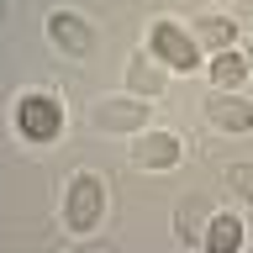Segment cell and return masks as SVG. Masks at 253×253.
<instances>
[{
	"mask_svg": "<svg viewBox=\"0 0 253 253\" xmlns=\"http://www.w3.org/2000/svg\"><path fill=\"white\" fill-rule=\"evenodd\" d=\"M148 47H153L158 63H169V69H195L201 63V47H195V37H190L185 27H174V21H153V32H148Z\"/></svg>",
	"mask_w": 253,
	"mask_h": 253,
	"instance_id": "obj_1",
	"label": "cell"
},
{
	"mask_svg": "<svg viewBox=\"0 0 253 253\" xmlns=\"http://www.w3.org/2000/svg\"><path fill=\"white\" fill-rule=\"evenodd\" d=\"M16 126H21V137H32V142H53L63 132V111H58L53 95H27L21 111H16Z\"/></svg>",
	"mask_w": 253,
	"mask_h": 253,
	"instance_id": "obj_2",
	"label": "cell"
},
{
	"mask_svg": "<svg viewBox=\"0 0 253 253\" xmlns=\"http://www.w3.org/2000/svg\"><path fill=\"white\" fill-rule=\"evenodd\" d=\"M100 211H106V190H100V179L79 174L74 185H69V206H63L69 227H74V232H90L95 221H100Z\"/></svg>",
	"mask_w": 253,
	"mask_h": 253,
	"instance_id": "obj_3",
	"label": "cell"
},
{
	"mask_svg": "<svg viewBox=\"0 0 253 253\" xmlns=\"http://www.w3.org/2000/svg\"><path fill=\"white\" fill-rule=\"evenodd\" d=\"M206 122L221 126V132H253V106L221 90V95H211V100H206Z\"/></svg>",
	"mask_w": 253,
	"mask_h": 253,
	"instance_id": "obj_4",
	"label": "cell"
},
{
	"mask_svg": "<svg viewBox=\"0 0 253 253\" xmlns=\"http://www.w3.org/2000/svg\"><path fill=\"white\" fill-rule=\"evenodd\" d=\"M47 32H53V42H58L63 53H74V58L95 47V27H90V21H79V16H69V11L53 16V21H47Z\"/></svg>",
	"mask_w": 253,
	"mask_h": 253,
	"instance_id": "obj_5",
	"label": "cell"
},
{
	"mask_svg": "<svg viewBox=\"0 0 253 253\" xmlns=\"http://www.w3.org/2000/svg\"><path fill=\"white\" fill-rule=\"evenodd\" d=\"M95 126H106V132L148 126V106L142 100H106V106H95Z\"/></svg>",
	"mask_w": 253,
	"mask_h": 253,
	"instance_id": "obj_6",
	"label": "cell"
},
{
	"mask_svg": "<svg viewBox=\"0 0 253 253\" xmlns=\"http://www.w3.org/2000/svg\"><path fill=\"white\" fill-rule=\"evenodd\" d=\"M137 164L142 169H174V164H179V137H169V132L142 137L137 142Z\"/></svg>",
	"mask_w": 253,
	"mask_h": 253,
	"instance_id": "obj_7",
	"label": "cell"
},
{
	"mask_svg": "<svg viewBox=\"0 0 253 253\" xmlns=\"http://www.w3.org/2000/svg\"><path fill=\"white\" fill-rule=\"evenodd\" d=\"M206 253H237L243 248V221L237 216H211L206 221V232H201Z\"/></svg>",
	"mask_w": 253,
	"mask_h": 253,
	"instance_id": "obj_8",
	"label": "cell"
},
{
	"mask_svg": "<svg viewBox=\"0 0 253 253\" xmlns=\"http://www.w3.org/2000/svg\"><path fill=\"white\" fill-rule=\"evenodd\" d=\"M243 79H248V58H243V53H216V63H211V84L232 90V84H243Z\"/></svg>",
	"mask_w": 253,
	"mask_h": 253,
	"instance_id": "obj_9",
	"label": "cell"
},
{
	"mask_svg": "<svg viewBox=\"0 0 253 253\" xmlns=\"http://www.w3.org/2000/svg\"><path fill=\"white\" fill-rule=\"evenodd\" d=\"M232 37H237V27L227 21V16H206V21H201V42H211V47H227Z\"/></svg>",
	"mask_w": 253,
	"mask_h": 253,
	"instance_id": "obj_10",
	"label": "cell"
},
{
	"mask_svg": "<svg viewBox=\"0 0 253 253\" xmlns=\"http://www.w3.org/2000/svg\"><path fill=\"white\" fill-rule=\"evenodd\" d=\"M227 185H232L243 201H253V164H232V169H227Z\"/></svg>",
	"mask_w": 253,
	"mask_h": 253,
	"instance_id": "obj_11",
	"label": "cell"
},
{
	"mask_svg": "<svg viewBox=\"0 0 253 253\" xmlns=\"http://www.w3.org/2000/svg\"><path fill=\"white\" fill-rule=\"evenodd\" d=\"M84 253H111V248H84Z\"/></svg>",
	"mask_w": 253,
	"mask_h": 253,
	"instance_id": "obj_12",
	"label": "cell"
},
{
	"mask_svg": "<svg viewBox=\"0 0 253 253\" xmlns=\"http://www.w3.org/2000/svg\"><path fill=\"white\" fill-rule=\"evenodd\" d=\"M248 74H253V63H248Z\"/></svg>",
	"mask_w": 253,
	"mask_h": 253,
	"instance_id": "obj_13",
	"label": "cell"
}]
</instances>
